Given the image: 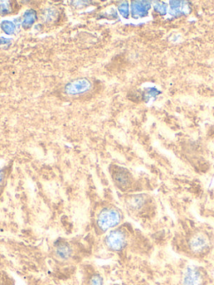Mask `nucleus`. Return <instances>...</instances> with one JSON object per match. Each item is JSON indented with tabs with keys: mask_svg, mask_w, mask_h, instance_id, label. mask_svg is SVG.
Masks as SVG:
<instances>
[{
	"mask_svg": "<svg viewBox=\"0 0 214 285\" xmlns=\"http://www.w3.org/2000/svg\"><path fill=\"white\" fill-rule=\"evenodd\" d=\"M122 211L115 205H103L97 209L94 219V228L98 234L106 232L119 227L123 221Z\"/></svg>",
	"mask_w": 214,
	"mask_h": 285,
	"instance_id": "1",
	"label": "nucleus"
},
{
	"mask_svg": "<svg viewBox=\"0 0 214 285\" xmlns=\"http://www.w3.org/2000/svg\"><path fill=\"white\" fill-rule=\"evenodd\" d=\"M212 246V238L206 230H195L186 238V252L190 256L196 258L206 257L211 251Z\"/></svg>",
	"mask_w": 214,
	"mask_h": 285,
	"instance_id": "2",
	"label": "nucleus"
},
{
	"mask_svg": "<svg viewBox=\"0 0 214 285\" xmlns=\"http://www.w3.org/2000/svg\"><path fill=\"white\" fill-rule=\"evenodd\" d=\"M128 240V230L124 226H120L109 231L104 238V244L110 251L120 253L127 247Z\"/></svg>",
	"mask_w": 214,
	"mask_h": 285,
	"instance_id": "3",
	"label": "nucleus"
},
{
	"mask_svg": "<svg viewBox=\"0 0 214 285\" xmlns=\"http://www.w3.org/2000/svg\"><path fill=\"white\" fill-rule=\"evenodd\" d=\"M150 199L145 195H135L131 196L126 200L125 207L128 211L135 216H144V213H148L150 209Z\"/></svg>",
	"mask_w": 214,
	"mask_h": 285,
	"instance_id": "4",
	"label": "nucleus"
},
{
	"mask_svg": "<svg viewBox=\"0 0 214 285\" xmlns=\"http://www.w3.org/2000/svg\"><path fill=\"white\" fill-rule=\"evenodd\" d=\"M53 256L59 263H68L72 259L74 250L70 243L64 238H59L54 243Z\"/></svg>",
	"mask_w": 214,
	"mask_h": 285,
	"instance_id": "5",
	"label": "nucleus"
},
{
	"mask_svg": "<svg viewBox=\"0 0 214 285\" xmlns=\"http://www.w3.org/2000/svg\"><path fill=\"white\" fill-rule=\"evenodd\" d=\"M82 285H104L103 277L92 266H87L84 268Z\"/></svg>",
	"mask_w": 214,
	"mask_h": 285,
	"instance_id": "6",
	"label": "nucleus"
},
{
	"mask_svg": "<svg viewBox=\"0 0 214 285\" xmlns=\"http://www.w3.org/2000/svg\"><path fill=\"white\" fill-rule=\"evenodd\" d=\"M113 178H114L115 182L117 183V187L122 190L130 187L131 183V175L127 171L124 169L117 170L113 175Z\"/></svg>",
	"mask_w": 214,
	"mask_h": 285,
	"instance_id": "7",
	"label": "nucleus"
},
{
	"mask_svg": "<svg viewBox=\"0 0 214 285\" xmlns=\"http://www.w3.org/2000/svg\"><path fill=\"white\" fill-rule=\"evenodd\" d=\"M147 4H135V6L133 5V8L135 7V9H133V12L135 11V13H137V14L142 16V15H144V12H147V9H148V7Z\"/></svg>",
	"mask_w": 214,
	"mask_h": 285,
	"instance_id": "8",
	"label": "nucleus"
},
{
	"mask_svg": "<svg viewBox=\"0 0 214 285\" xmlns=\"http://www.w3.org/2000/svg\"><path fill=\"white\" fill-rule=\"evenodd\" d=\"M3 175L2 172H0V188L2 187V185H3Z\"/></svg>",
	"mask_w": 214,
	"mask_h": 285,
	"instance_id": "9",
	"label": "nucleus"
},
{
	"mask_svg": "<svg viewBox=\"0 0 214 285\" xmlns=\"http://www.w3.org/2000/svg\"><path fill=\"white\" fill-rule=\"evenodd\" d=\"M117 285V284H115V285Z\"/></svg>",
	"mask_w": 214,
	"mask_h": 285,
	"instance_id": "10",
	"label": "nucleus"
}]
</instances>
